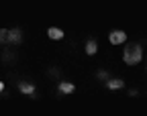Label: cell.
I'll return each mask as SVG.
<instances>
[{
	"label": "cell",
	"mask_w": 147,
	"mask_h": 116,
	"mask_svg": "<svg viewBox=\"0 0 147 116\" xmlns=\"http://www.w3.org/2000/svg\"><path fill=\"white\" fill-rule=\"evenodd\" d=\"M139 59H141V47L139 45H133L125 51V61L127 63H137Z\"/></svg>",
	"instance_id": "1"
},
{
	"label": "cell",
	"mask_w": 147,
	"mask_h": 116,
	"mask_svg": "<svg viewBox=\"0 0 147 116\" xmlns=\"http://www.w3.org/2000/svg\"><path fill=\"white\" fill-rule=\"evenodd\" d=\"M127 39V35L123 33V31H115V33H110V43L113 45H119V43H123Z\"/></svg>",
	"instance_id": "2"
},
{
	"label": "cell",
	"mask_w": 147,
	"mask_h": 116,
	"mask_svg": "<svg viewBox=\"0 0 147 116\" xmlns=\"http://www.w3.org/2000/svg\"><path fill=\"white\" fill-rule=\"evenodd\" d=\"M47 33H49V37H51V39H61V37H63V33H61L59 29H49Z\"/></svg>",
	"instance_id": "3"
},
{
	"label": "cell",
	"mask_w": 147,
	"mask_h": 116,
	"mask_svg": "<svg viewBox=\"0 0 147 116\" xmlns=\"http://www.w3.org/2000/svg\"><path fill=\"white\" fill-rule=\"evenodd\" d=\"M59 90H61V92H71V90H74V86H71V84H61V86H59Z\"/></svg>",
	"instance_id": "4"
},
{
	"label": "cell",
	"mask_w": 147,
	"mask_h": 116,
	"mask_svg": "<svg viewBox=\"0 0 147 116\" xmlns=\"http://www.w3.org/2000/svg\"><path fill=\"white\" fill-rule=\"evenodd\" d=\"M123 84L119 82V80H115V82H108V88H113V90H117V88H121Z\"/></svg>",
	"instance_id": "5"
},
{
	"label": "cell",
	"mask_w": 147,
	"mask_h": 116,
	"mask_svg": "<svg viewBox=\"0 0 147 116\" xmlns=\"http://www.w3.org/2000/svg\"><path fill=\"white\" fill-rule=\"evenodd\" d=\"M86 49H88V53H94V51H96V43H88Z\"/></svg>",
	"instance_id": "6"
},
{
	"label": "cell",
	"mask_w": 147,
	"mask_h": 116,
	"mask_svg": "<svg viewBox=\"0 0 147 116\" xmlns=\"http://www.w3.org/2000/svg\"><path fill=\"white\" fill-rule=\"evenodd\" d=\"M21 90H23V92H33V88H31L29 84H23V86H21Z\"/></svg>",
	"instance_id": "7"
},
{
	"label": "cell",
	"mask_w": 147,
	"mask_h": 116,
	"mask_svg": "<svg viewBox=\"0 0 147 116\" xmlns=\"http://www.w3.org/2000/svg\"><path fill=\"white\" fill-rule=\"evenodd\" d=\"M2 88H4V84H2V82H0V92H2Z\"/></svg>",
	"instance_id": "8"
}]
</instances>
